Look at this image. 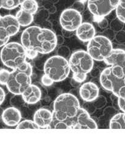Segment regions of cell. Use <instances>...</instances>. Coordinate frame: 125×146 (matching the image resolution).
<instances>
[{
  "instance_id": "obj_1",
  "label": "cell",
  "mask_w": 125,
  "mask_h": 146,
  "mask_svg": "<svg viewBox=\"0 0 125 146\" xmlns=\"http://www.w3.org/2000/svg\"><path fill=\"white\" fill-rule=\"evenodd\" d=\"M104 61L110 67L101 72V86L118 98H125V51L113 49Z\"/></svg>"
},
{
  "instance_id": "obj_2",
  "label": "cell",
  "mask_w": 125,
  "mask_h": 146,
  "mask_svg": "<svg viewBox=\"0 0 125 146\" xmlns=\"http://www.w3.org/2000/svg\"><path fill=\"white\" fill-rule=\"evenodd\" d=\"M21 43L26 50L40 54H48L57 45V37L51 30L32 26L26 28L21 36Z\"/></svg>"
},
{
  "instance_id": "obj_3",
  "label": "cell",
  "mask_w": 125,
  "mask_h": 146,
  "mask_svg": "<svg viewBox=\"0 0 125 146\" xmlns=\"http://www.w3.org/2000/svg\"><path fill=\"white\" fill-rule=\"evenodd\" d=\"M32 74V66L27 61L11 72L0 69V84L5 85L14 95H21L31 84Z\"/></svg>"
},
{
  "instance_id": "obj_4",
  "label": "cell",
  "mask_w": 125,
  "mask_h": 146,
  "mask_svg": "<svg viewBox=\"0 0 125 146\" xmlns=\"http://www.w3.org/2000/svg\"><path fill=\"white\" fill-rule=\"evenodd\" d=\"M77 98L70 93H64L58 96L53 104V120L63 121L75 116L80 109Z\"/></svg>"
},
{
  "instance_id": "obj_5",
  "label": "cell",
  "mask_w": 125,
  "mask_h": 146,
  "mask_svg": "<svg viewBox=\"0 0 125 146\" xmlns=\"http://www.w3.org/2000/svg\"><path fill=\"white\" fill-rule=\"evenodd\" d=\"M68 62L73 74V79L77 83H82L86 80L94 65V60L87 51L84 50L73 53Z\"/></svg>"
},
{
  "instance_id": "obj_6",
  "label": "cell",
  "mask_w": 125,
  "mask_h": 146,
  "mask_svg": "<svg viewBox=\"0 0 125 146\" xmlns=\"http://www.w3.org/2000/svg\"><path fill=\"white\" fill-rule=\"evenodd\" d=\"M49 128L55 129H97L96 122L85 109L80 108L75 116L63 121L53 120Z\"/></svg>"
},
{
  "instance_id": "obj_7",
  "label": "cell",
  "mask_w": 125,
  "mask_h": 146,
  "mask_svg": "<svg viewBox=\"0 0 125 146\" xmlns=\"http://www.w3.org/2000/svg\"><path fill=\"white\" fill-rule=\"evenodd\" d=\"M0 58L4 65L12 69L21 66L27 58L25 48L17 42H7L4 45Z\"/></svg>"
},
{
  "instance_id": "obj_8",
  "label": "cell",
  "mask_w": 125,
  "mask_h": 146,
  "mask_svg": "<svg viewBox=\"0 0 125 146\" xmlns=\"http://www.w3.org/2000/svg\"><path fill=\"white\" fill-rule=\"evenodd\" d=\"M70 71L69 62L60 56L49 58L44 64V74L49 76L53 82H60L65 80Z\"/></svg>"
},
{
  "instance_id": "obj_9",
  "label": "cell",
  "mask_w": 125,
  "mask_h": 146,
  "mask_svg": "<svg viewBox=\"0 0 125 146\" xmlns=\"http://www.w3.org/2000/svg\"><path fill=\"white\" fill-rule=\"evenodd\" d=\"M113 45L108 38L104 36H95L87 45V52L93 60L104 61L113 50Z\"/></svg>"
},
{
  "instance_id": "obj_10",
  "label": "cell",
  "mask_w": 125,
  "mask_h": 146,
  "mask_svg": "<svg viewBox=\"0 0 125 146\" xmlns=\"http://www.w3.org/2000/svg\"><path fill=\"white\" fill-rule=\"evenodd\" d=\"M119 0H88L87 6L91 14L97 18H104L115 10Z\"/></svg>"
},
{
  "instance_id": "obj_11",
  "label": "cell",
  "mask_w": 125,
  "mask_h": 146,
  "mask_svg": "<svg viewBox=\"0 0 125 146\" xmlns=\"http://www.w3.org/2000/svg\"><path fill=\"white\" fill-rule=\"evenodd\" d=\"M59 23L63 29L66 31H74L82 23L81 13L72 8L64 9L59 17Z\"/></svg>"
},
{
  "instance_id": "obj_12",
  "label": "cell",
  "mask_w": 125,
  "mask_h": 146,
  "mask_svg": "<svg viewBox=\"0 0 125 146\" xmlns=\"http://www.w3.org/2000/svg\"><path fill=\"white\" fill-rule=\"evenodd\" d=\"M53 113L46 108L37 110L33 116V121L39 128H49L53 121Z\"/></svg>"
},
{
  "instance_id": "obj_13",
  "label": "cell",
  "mask_w": 125,
  "mask_h": 146,
  "mask_svg": "<svg viewBox=\"0 0 125 146\" xmlns=\"http://www.w3.org/2000/svg\"><path fill=\"white\" fill-rule=\"evenodd\" d=\"M100 89L98 86L92 82H87L81 86L79 94L81 98L85 102H93L99 96Z\"/></svg>"
},
{
  "instance_id": "obj_14",
  "label": "cell",
  "mask_w": 125,
  "mask_h": 146,
  "mask_svg": "<svg viewBox=\"0 0 125 146\" xmlns=\"http://www.w3.org/2000/svg\"><path fill=\"white\" fill-rule=\"evenodd\" d=\"M0 27L5 29L9 36L11 37L19 31L20 26L15 16L6 15L0 16Z\"/></svg>"
},
{
  "instance_id": "obj_15",
  "label": "cell",
  "mask_w": 125,
  "mask_h": 146,
  "mask_svg": "<svg viewBox=\"0 0 125 146\" xmlns=\"http://www.w3.org/2000/svg\"><path fill=\"white\" fill-rule=\"evenodd\" d=\"M2 120L4 124L9 127L17 126L21 119L20 111L14 107H9L4 110L2 113Z\"/></svg>"
},
{
  "instance_id": "obj_16",
  "label": "cell",
  "mask_w": 125,
  "mask_h": 146,
  "mask_svg": "<svg viewBox=\"0 0 125 146\" xmlns=\"http://www.w3.org/2000/svg\"><path fill=\"white\" fill-rule=\"evenodd\" d=\"M76 36L79 40L88 42L96 36V30L94 26L90 23H82L76 30Z\"/></svg>"
},
{
  "instance_id": "obj_17",
  "label": "cell",
  "mask_w": 125,
  "mask_h": 146,
  "mask_svg": "<svg viewBox=\"0 0 125 146\" xmlns=\"http://www.w3.org/2000/svg\"><path fill=\"white\" fill-rule=\"evenodd\" d=\"M23 100L28 104H35L41 100L42 93L36 85L30 84L21 94Z\"/></svg>"
},
{
  "instance_id": "obj_18",
  "label": "cell",
  "mask_w": 125,
  "mask_h": 146,
  "mask_svg": "<svg viewBox=\"0 0 125 146\" xmlns=\"http://www.w3.org/2000/svg\"><path fill=\"white\" fill-rule=\"evenodd\" d=\"M15 17L20 27H28L34 21V15L25 12L21 9L17 12Z\"/></svg>"
},
{
  "instance_id": "obj_19",
  "label": "cell",
  "mask_w": 125,
  "mask_h": 146,
  "mask_svg": "<svg viewBox=\"0 0 125 146\" xmlns=\"http://www.w3.org/2000/svg\"><path fill=\"white\" fill-rule=\"evenodd\" d=\"M109 128L110 129H125V113L115 115L110 120Z\"/></svg>"
},
{
  "instance_id": "obj_20",
  "label": "cell",
  "mask_w": 125,
  "mask_h": 146,
  "mask_svg": "<svg viewBox=\"0 0 125 146\" xmlns=\"http://www.w3.org/2000/svg\"><path fill=\"white\" fill-rule=\"evenodd\" d=\"M38 7V3L36 0H25L20 5L21 9L33 15L36 14Z\"/></svg>"
},
{
  "instance_id": "obj_21",
  "label": "cell",
  "mask_w": 125,
  "mask_h": 146,
  "mask_svg": "<svg viewBox=\"0 0 125 146\" xmlns=\"http://www.w3.org/2000/svg\"><path fill=\"white\" fill-rule=\"evenodd\" d=\"M25 0H2V8L5 9H14L20 6Z\"/></svg>"
},
{
  "instance_id": "obj_22",
  "label": "cell",
  "mask_w": 125,
  "mask_h": 146,
  "mask_svg": "<svg viewBox=\"0 0 125 146\" xmlns=\"http://www.w3.org/2000/svg\"><path fill=\"white\" fill-rule=\"evenodd\" d=\"M17 129H39L33 121L30 120H25L22 122H20L17 125Z\"/></svg>"
},
{
  "instance_id": "obj_23",
  "label": "cell",
  "mask_w": 125,
  "mask_h": 146,
  "mask_svg": "<svg viewBox=\"0 0 125 146\" xmlns=\"http://www.w3.org/2000/svg\"><path fill=\"white\" fill-rule=\"evenodd\" d=\"M10 37H11L9 36L5 29L0 27V47L3 46L6 44L9 40Z\"/></svg>"
},
{
  "instance_id": "obj_24",
  "label": "cell",
  "mask_w": 125,
  "mask_h": 146,
  "mask_svg": "<svg viewBox=\"0 0 125 146\" xmlns=\"http://www.w3.org/2000/svg\"><path fill=\"white\" fill-rule=\"evenodd\" d=\"M115 11L117 19L123 23H125V9L118 5L117 8L115 9Z\"/></svg>"
},
{
  "instance_id": "obj_25",
  "label": "cell",
  "mask_w": 125,
  "mask_h": 146,
  "mask_svg": "<svg viewBox=\"0 0 125 146\" xmlns=\"http://www.w3.org/2000/svg\"><path fill=\"white\" fill-rule=\"evenodd\" d=\"M41 81L43 85L45 86H51L54 83L53 81L51 80L49 76H47L45 74L42 76L41 78Z\"/></svg>"
},
{
  "instance_id": "obj_26",
  "label": "cell",
  "mask_w": 125,
  "mask_h": 146,
  "mask_svg": "<svg viewBox=\"0 0 125 146\" xmlns=\"http://www.w3.org/2000/svg\"><path fill=\"white\" fill-rule=\"evenodd\" d=\"M71 8L74 9L81 13L84 10L85 6H84V4L82 2H81L80 1H77L73 4V5L72 6Z\"/></svg>"
},
{
  "instance_id": "obj_27",
  "label": "cell",
  "mask_w": 125,
  "mask_h": 146,
  "mask_svg": "<svg viewBox=\"0 0 125 146\" xmlns=\"http://www.w3.org/2000/svg\"><path fill=\"white\" fill-rule=\"evenodd\" d=\"M38 54L39 53L35 51L31 50H26V54H27V58L29 59H34L37 56Z\"/></svg>"
},
{
  "instance_id": "obj_28",
  "label": "cell",
  "mask_w": 125,
  "mask_h": 146,
  "mask_svg": "<svg viewBox=\"0 0 125 146\" xmlns=\"http://www.w3.org/2000/svg\"><path fill=\"white\" fill-rule=\"evenodd\" d=\"M118 105L119 108L123 112L125 113V98L118 97Z\"/></svg>"
},
{
  "instance_id": "obj_29",
  "label": "cell",
  "mask_w": 125,
  "mask_h": 146,
  "mask_svg": "<svg viewBox=\"0 0 125 146\" xmlns=\"http://www.w3.org/2000/svg\"><path fill=\"white\" fill-rule=\"evenodd\" d=\"M6 94L4 90L0 87V105H1L5 99Z\"/></svg>"
},
{
  "instance_id": "obj_30",
  "label": "cell",
  "mask_w": 125,
  "mask_h": 146,
  "mask_svg": "<svg viewBox=\"0 0 125 146\" xmlns=\"http://www.w3.org/2000/svg\"><path fill=\"white\" fill-rule=\"evenodd\" d=\"M99 25L100 26L101 28H106L108 25V23H107V21L105 19H101L98 23Z\"/></svg>"
},
{
  "instance_id": "obj_31",
  "label": "cell",
  "mask_w": 125,
  "mask_h": 146,
  "mask_svg": "<svg viewBox=\"0 0 125 146\" xmlns=\"http://www.w3.org/2000/svg\"><path fill=\"white\" fill-rule=\"evenodd\" d=\"M118 5L123 8L125 9V0H119Z\"/></svg>"
},
{
  "instance_id": "obj_32",
  "label": "cell",
  "mask_w": 125,
  "mask_h": 146,
  "mask_svg": "<svg viewBox=\"0 0 125 146\" xmlns=\"http://www.w3.org/2000/svg\"><path fill=\"white\" fill-rule=\"evenodd\" d=\"M49 1L52 4H55L59 1V0H49Z\"/></svg>"
},
{
  "instance_id": "obj_33",
  "label": "cell",
  "mask_w": 125,
  "mask_h": 146,
  "mask_svg": "<svg viewBox=\"0 0 125 146\" xmlns=\"http://www.w3.org/2000/svg\"><path fill=\"white\" fill-rule=\"evenodd\" d=\"M2 8V0H0V9Z\"/></svg>"
}]
</instances>
